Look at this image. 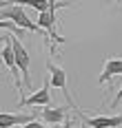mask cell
I'll return each mask as SVG.
<instances>
[{"instance_id":"6da1fadb","label":"cell","mask_w":122,"mask_h":128,"mask_svg":"<svg viewBox=\"0 0 122 128\" xmlns=\"http://www.w3.org/2000/svg\"><path fill=\"white\" fill-rule=\"evenodd\" d=\"M0 18L2 20H11L16 26H20L22 31H33V33H42V29L33 20H29V16L25 13V9L20 7V4H16L14 0L7 4V7H2L0 9Z\"/></svg>"},{"instance_id":"7a4b0ae2","label":"cell","mask_w":122,"mask_h":128,"mask_svg":"<svg viewBox=\"0 0 122 128\" xmlns=\"http://www.w3.org/2000/svg\"><path fill=\"white\" fill-rule=\"evenodd\" d=\"M9 42H11V46H14V55H16V64H18V68H20V75H22V84L31 88V73H29V66H31V55L29 51L25 49V44L20 42L18 36H9Z\"/></svg>"},{"instance_id":"3957f363","label":"cell","mask_w":122,"mask_h":128,"mask_svg":"<svg viewBox=\"0 0 122 128\" xmlns=\"http://www.w3.org/2000/svg\"><path fill=\"white\" fill-rule=\"evenodd\" d=\"M36 24L40 26L42 31H47V33H49V38H51V55H55V46L67 42V38H62V36L55 31V9L38 13V20H36Z\"/></svg>"},{"instance_id":"277c9868","label":"cell","mask_w":122,"mask_h":128,"mask_svg":"<svg viewBox=\"0 0 122 128\" xmlns=\"http://www.w3.org/2000/svg\"><path fill=\"white\" fill-rule=\"evenodd\" d=\"M5 40H7V42H5V46H2V51H0V60H2L5 66L11 71L18 93H25V90H22V80H20V68H18V64H16V55H14V46H11V42H9V36Z\"/></svg>"},{"instance_id":"5b68a950","label":"cell","mask_w":122,"mask_h":128,"mask_svg":"<svg viewBox=\"0 0 122 128\" xmlns=\"http://www.w3.org/2000/svg\"><path fill=\"white\" fill-rule=\"evenodd\" d=\"M47 71H49V84L53 88L62 90V95L71 102V93H69V84H67V71L62 66H55L53 62H47Z\"/></svg>"},{"instance_id":"8992f818","label":"cell","mask_w":122,"mask_h":128,"mask_svg":"<svg viewBox=\"0 0 122 128\" xmlns=\"http://www.w3.org/2000/svg\"><path fill=\"white\" fill-rule=\"evenodd\" d=\"M49 88H51V84H49V80H47L40 88L33 90L29 97H22V100L18 102V108H25V106H51V95H49Z\"/></svg>"},{"instance_id":"52a82bcc","label":"cell","mask_w":122,"mask_h":128,"mask_svg":"<svg viewBox=\"0 0 122 128\" xmlns=\"http://www.w3.org/2000/svg\"><path fill=\"white\" fill-rule=\"evenodd\" d=\"M78 115H80L82 124L89 128H120L122 126V115H98V117H87L82 115L80 110H78Z\"/></svg>"},{"instance_id":"ba28073f","label":"cell","mask_w":122,"mask_h":128,"mask_svg":"<svg viewBox=\"0 0 122 128\" xmlns=\"http://www.w3.org/2000/svg\"><path fill=\"white\" fill-rule=\"evenodd\" d=\"M115 75H122V58L111 55V58L104 60V66H102V73L98 77V82L100 84H109Z\"/></svg>"},{"instance_id":"9c48e42d","label":"cell","mask_w":122,"mask_h":128,"mask_svg":"<svg viewBox=\"0 0 122 128\" xmlns=\"http://www.w3.org/2000/svg\"><path fill=\"white\" fill-rule=\"evenodd\" d=\"M42 122L44 124H62V122H67L69 119V106H58V108H51V106H44L42 108Z\"/></svg>"},{"instance_id":"30bf717a","label":"cell","mask_w":122,"mask_h":128,"mask_svg":"<svg viewBox=\"0 0 122 128\" xmlns=\"http://www.w3.org/2000/svg\"><path fill=\"white\" fill-rule=\"evenodd\" d=\"M36 115H22V113H0V128H14V126H22L33 122Z\"/></svg>"},{"instance_id":"8fae6325","label":"cell","mask_w":122,"mask_h":128,"mask_svg":"<svg viewBox=\"0 0 122 128\" xmlns=\"http://www.w3.org/2000/svg\"><path fill=\"white\" fill-rule=\"evenodd\" d=\"M0 29H7V31H11V33H14V36H18V38L25 33V31H22L20 26H16L11 20H2V18H0Z\"/></svg>"},{"instance_id":"7c38bea8","label":"cell","mask_w":122,"mask_h":128,"mask_svg":"<svg viewBox=\"0 0 122 128\" xmlns=\"http://www.w3.org/2000/svg\"><path fill=\"white\" fill-rule=\"evenodd\" d=\"M14 128H47V126L33 119V122H29V124H22V126H14Z\"/></svg>"},{"instance_id":"4fadbf2b","label":"cell","mask_w":122,"mask_h":128,"mask_svg":"<svg viewBox=\"0 0 122 128\" xmlns=\"http://www.w3.org/2000/svg\"><path fill=\"white\" fill-rule=\"evenodd\" d=\"M120 102H122V86H120V90L115 93V97H113V102H111V108H115Z\"/></svg>"},{"instance_id":"5bb4252c","label":"cell","mask_w":122,"mask_h":128,"mask_svg":"<svg viewBox=\"0 0 122 128\" xmlns=\"http://www.w3.org/2000/svg\"><path fill=\"white\" fill-rule=\"evenodd\" d=\"M53 128H71V119L62 122V124H58V126H53Z\"/></svg>"},{"instance_id":"9a60e30c","label":"cell","mask_w":122,"mask_h":128,"mask_svg":"<svg viewBox=\"0 0 122 128\" xmlns=\"http://www.w3.org/2000/svg\"><path fill=\"white\" fill-rule=\"evenodd\" d=\"M49 2H58V0H49Z\"/></svg>"},{"instance_id":"2e32d148","label":"cell","mask_w":122,"mask_h":128,"mask_svg":"<svg viewBox=\"0 0 122 128\" xmlns=\"http://www.w3.org/2000/svg\"><path fill=\"white\" fill-rule=\"evenodd\" d=\"M80 128H87V126H84V124H82V126H80Z\"/></svg>"},{"instance_id":"e0dca14e","label":"cell","mask_w":122,"mask_h":128,"mask_svg":"<svg viewBox=\"0 0 122 128\" xmlns=\"http://www.w3.org/2000/svg\"><path fill=\"white\" fill-rule=\"evenodd\" d=\"M120 2H122V0H120Z\"/></svg>"}]
</instances>
